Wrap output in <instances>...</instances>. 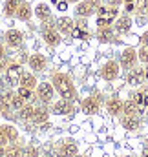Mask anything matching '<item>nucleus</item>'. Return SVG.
<instances>
[{
    "label": "nucleus",
    "mask_w": 148,
    "mask_h": 157,
    "mask_svg": "<svg viewBox=\"0 0 148 157\" xmlns=\"http://www.w3.org/2000/svg\"><path fill=\"white\" fill-rule=\"evenodd\" d=\"M130 99H134L143 110H146L148 108V88H141V90L134 91V93L130 95Z\"/></svg>",
    "instance_id": "nucleus-27"
},
{
    "label": "nucleus",
    "mask_w": 148,
    "mask_h": 157,
    "mask_svg": "<svg viewBox=\"0 0 148 157\" xmlns=\"http://www.w3.org/2000/svg\"><path fill=\"white\" fill-rule=\"evenodd\" d=\"M95 39L99 40L101 44H110V42H113V39H115V29H113V26H101V28H97Z\"/></svg>",
    "instance_id": "nucleus-23"
},
{
    "label": "nucleus",
    "mask_w": 148,
    "mask_h": 157,
    "mask_svg": "<svg viewBox=\"0 0 148 157\" xmlns=\"http://www.w3.org/2000/svg\"><path fill=\"white\" fill-rule=\"evenodd\" d=\"M24 104H26V101H24V99H22V97L17 93V90H15V93H13V99H11V108H13L15 112H18V110H20Z\"/></svg>",
    "instance_id": "nucleus-35"
},
{
    "label": "nucleus",
    "mask_w": 148,
    "mask_h": 157,
    "mask_svg": "<svg viewBox=\"0 0 148 157\" xmlns=\"http://www.w3.org/2000/svg\"><path fill=\"white\" fill-rule=\"evenodd\" d=\"M79 154V144L73 139H62L57 144V155L60 157H73Z\"/></svg>",
    "instance_id": "nucleus-15"
},
{
    "label": "nucleus",
    "mask_w": 148,
    "mask_h": 157,
    "mask_svg": "<svg viewBox=\"0 0 148 157\" xmlns=\"http://www.w3.org/2000/svg\"><path fill=\"white\" fill-rule=\"evenodd\" d=\"M4 44L11 49H18L24 46V33L17 28H11L4 33Z\"/></svg>",
    "instance_id": "nucleus-11"
},
{
    "label": "nucleus",
    "mask_w": 148,
    "mask_h": 157,
    "mask_svg": "<svg viewBox=\"0 0 148 157\" xmlns=\"http://www.w3.org/2000/svg\"><path fill=\"white\" fill-rule=\"evenodd\" d=\"M7 86H9V84H7L6 77H4V75H0V93H2V91H6V90H7Z\"/></svg>",
    "instance_id": "nucleus-39"
},
{
    "label": "nucleus",
    "mask_w": 148,
    "mask_h": 157,
    "mask_svg": "<svg viewBox=\"0 0 148 157\" xmlns=\"http://www.w3.org/2000/svg\"><path fill=\"white\" fill-rule=\"evenodd\" d=\"M141 157H148V146L143 148V152H141Z\"/></svg>",
    "instance_id": "nucleus-43"
},
{
    "label": "nucleus",
    "mask_w": 148,
    "mask_h": 157,
    "mask_svg": "<svg viewBox=\"0 0 148 157\" xmlns=\"http://www.w3.org/2000/svg\"><path fill=\"white\" fill-rule=\"evenodd\" d=\"M40 157H53V155H49V154H48V155H40Z\"/></svg>",
    "instance_id": "nucleus-47"
},
{
    "label": "nucleus",
    "mask_w": 148,
    "mask_h": 157,
    "mask_svg": "<svg viewBox=\"0 0 148 157\" xmlns=\"http://www.w3.org/2000/svg\"><path fill=\"white\" fill-rule=\"evenodd\" d=\"M101 0H80L79 4H75V17L77 18H90L93 15H97V9L101 7Z\"/></svg>",
    "instance_id": "nucleus-3"
},
{
    "label": "nucleus",
    "mask_w": 148,
    "mask_h": 157,
    "mask_svg": "<svg viewBox=\"0 0 148 157\" xmlns=\"http://www.w3.org/2000/svg\"><path fill=\"white\" fill-rule=\"evenodd\" d=\"M137 62H139V57H137V49H135V48L128 46V48H124V49L119 53V64H121L123 70L128 71V70L135 68Z\"/></svg>",
    "instance_id": "nucleus-9"
},
{
    "label": "nucleus",
    "mask_w": 148,
    "mask_h": 157,
    "mask_svg": "<svg viewBox=\"0 0 148 157\" xmlns=\"http://www.w3.org/2000/svg\"><path fill=\"white\" fill-rule=\"evenodd\" d=\"M7 64H9V60H0V75H4V73H6Z\"/></svg>",
    "instance_id": "nucleus-40"
},
{
    "label": "nucleus",
    "mask_w": 148,
    "mask_h": 157,
    "mask_svg": "<svg viewBox=\"0 0 148 157\" xmlns=\"http://www.w3.org/2000/svg\"><path fill=\"white\" fill-rule=\"evenodd\" d=\"M49 2H51V4H55V6H57V2H59V0H49Z\"/></svg>",
    "instance_id": "nucleus-45"
},
{
    "label": "nucleus",
    "mask_w": 148,
    "mask_h": 157,
    "mask_svg": "<svg viewBox=\"0 0 148 157\" xmlns=\"http://www.w3.org/2000/svg\"><path fill=\"white\" fill-rule=\"evenodd\" d=\"M49 106H46V104H40V106H35V112H33V119H31V122L33 124H46L48 122V119H49Z\"/></svg>",
    "instance_id": "nucleus-24"
},
{
    "label": "nucleus",
    "mask_w": 148,
    "mask_h": 157,
    "mask_svg": "<svg viewBox=\"0 0 148 157\" xmlns=\"http://www.w3.org/2000/svg\"><path fill=\"white\" fill-rule=\"evenodd\" d=\"M33 112H35V104H33V102H26V104L17 112V115H18L20 121H24V122H31Z\"/></svg>",
    "instance_id": "nucleus-28"
},
{
    "label": "nucleus",
    "mask_w": 148,
    "mask_h": 157,
    "mask_svg": "<svg viewBox=\"0 0 148 157\" xmlns=\"http://www.w3.org/2000/svg\"><path fill=\"white\" fill-rule=\"evenodd\" d=\"M99 75L103 80H106V82H113V80H117L119 75H121V64H119V60H106L103 66H101V70H99Z\"/></svg>",
    "instance_id": "nucleus-8"
},
{
    "label": "nucleus",
    "mask_w": 148,
    "mask_h": 157,
    "mask_svg": "<svg viewBox=\"0 0 148 157\" xmlns=\"http://www.w3.org/2000/svg\"><path fill=\"white\" fill-rule=\"evenodd\" d=\"M53 24H55V28L60 31L62 37L72 35V31H73V28H75V20L72 18V17H66V15H60Z\"/></svg>",
    "instance_id": "nucleus-18"
},
{
    "label": "nucleus",
    "mask_w": 148,
    "mask_h": 157,
    "mask_svg": "<svg viewBox=\"0 0 148 157\" xmlns=\"http://www.w3.org/2000/svg\"><path fill=\"white\" fill-rule=\"evenodd\" d=\"M28 68L33 73H42L48 68V57L44 53H31L28 57Z\"/></svg>",
    "instance_id": "nucleus-13"
},
{
    "label": "nucleus",
    "mask_w": 148,
    "mask_h": 157,
    "mask_svg": "<svg viewBox=\"0 0 148 157\" xmlns=\"http://www.w3.org/2000/svg\"><path fill=\"white\" fill-rule=\"evenodd\" d=\"M33 15L37 17L40 22H51V18H53V9H51V6H49L48 2H40V4L35 6Z\"/></svg>",
    "instance_id": "nucleus-20"
},
{
    "label": "nucleus",
    "mask_w": 148,
    "mask_h": 157,
    "mask_svg": "<svg viewBox=\"0 0 148 157\" xmlns=\"http://www.w3.org/2000/svg\"><path fill=\"white\" fill-rule=\"evenodd\" d=\"M15 18H18L20 22H29V20L33 18V6H31L28 0H20Z\"/></svg>",
    "instance_id": "nucleus-21"
},
{
    "label": "nucleus",
    "mask_w": 148,
    "mask_h": 157,
    "mask_svg": "<svg viewBox=\"0 0 148 157\" xmlns=\"http://www.w3.org/2000/svg\"><path fill=\"white\" fill-rule=\"evenodd\" d=\"M6 154V144H0V157H4Z\"/></svg>",
    "instance_id": "nucleus-42"
},
{
    "label": "nucleus",
    "mask_w": 148,
    "mask_h": 157,
    "mask_svg": "<svg viewBox=\"0 0 148 157\" xmlns=\"http://www.w3.org/2000/svg\"><path fill=\"white\" fill-rule=\"evenodd\" d=\"M143 112H146V110H143L134 99H126L123 102V113L124 115H141Z\"/></svg>",
    "instance_id": "nucleus-26"
},
{
    "label": "nucleus",
    "mask_w": 148,
    "mask_h": 157,
    "mask_svg": "<svg viewBox=\"0 0 148 157\" xmlns=\"http://www.w3.org/2000/svg\"><path fill=\"white\" fill-rule=\"evenodd\" d=\"M0 132H2V141L4 144H9V143H17L20 139V133L17 130V126L13 122H4L0 124Z\"/></svg>",
    "instance_id": "nucleus-17"
},
{
    "label": "nucleus",
    "mask_w": 148,
    "mask_h": 157,
    "mask_svg": "<svg viewBox=\"0 0 148 157\" xmlns=\"http://www.w3.org/2000/svg\"><path fill=\"white\" fill-rule=\"evenodd\" d=\"M146 115H148V108H146Z\"/></svg>",
    "instance_id": "nucleus-49"
},
{
    "label": "nucleus",
    "mask_w": 148,
    "mask_h": 157,
    "mask_svg": "<svg viewBox=\"0 0 148 157\" xmlns=\"http://www.w3.org/2000/svg\"><path fill=\"white\" fill-rule=\"evenodd\" d=\"M141 44H145V46H148V29L146 31H143V35H141Z\"/></svg>",
    "instance_id": "nucleus-41"
},
{
    "label": "nucleus",
    "mask_w": 148,
    "mask_h": 157,
    "mask_svg": "<svg viewBox=\"0 0 148 157\" xmlns=\"http://www.w3.org/2000/svg\"><path fill=\"white\" fill-rule=\"evenodd\" d=\"M57 157H60V155H57Z\"/></svg>",
    "instance_id": "nucleus-50"
},
{
    "label": "nucleus",
    "mask_w": 148,
    "mask_h": 157,
    "mask_svg": "<svg viewBox=\"0 0 148 157\" xmlns=\"http://www.w3.org/2000/svg\"><path fill=\"white\" fill-rule=\"evenodd\" d=\"M51 84H53V88H55V91H57V95H59L60 99H68V101H73V102L79 99L77 88H75L73 80H72V77H70L68 73H64V71H55V73L51 75Z\"/></svg>",
    "instance_id": "nucleus-1"
},
{
    "label": "nucleus",
    "mask_w": 148,
    "mask_h": 157,
    "mask_svg": "<svg viewBox=\"0 0 148 157\" xmlns=\"http://www.w3.org/2000/svg\"><path fill=\"white\" fill-rule=\"evenodd\" d=\"M22 71H24V70H22V62H18V60L9 62L7 68H6V73H4L7 84H9V86H18V78L22 75Z\"/></svg>",
    "instance_id": "nucleus-12"
},
{
    "label": "nucleus",
    "mask_w": 148,
    "mask_h": 157,
    "mask_svg": "<svg viewBox=\"0 0 148 157\" xmlns=\"http://www.w3.org/2000/svg\"><path fill=\"white\" fill-rule=\"evenodd\" d=\"M17 93L26 101V102H33L37 99L35 95V90H29V88H24V86H17Z\"/></svg>",
    "instance_id": "nucleus-31"
},
{
    "label": "nucleus",
    "mask_w": 148,
    "mask_h": 157,
    "mask_svg": "<svg viewBox=\"0 0 148 157\" xmlns=\"http://www.w3.org/2000/svg\"><path fill=\"white\" fill-rule=\"evenodd\" d=\"M13 93H15V90H9V88L0 93V117L7 119V121H17V119H18L17 112L11 108Z\"/></svg>",
    "instance_id": "nucleus-4"
},
{
    "label": "nucleus",
    "mask_w": 148,
    "mask_h": 157,
    "mask_svg": "<svg viewBox=\"0 0 148 157\" xmlns=\"http://www.w3.org/2000/svg\"><path fill=\"white\" fill-rule=\"evenodd\" d=\"M7 46L4 42H0V60H7Z\"/></svg>",
    "instance_id": "nucleus-36"
},
{
    "label": "nucleus",
    "mask_w": 148,
    "mask_h": 157,
    "mask_svg": "<svg viewBox=\"0 0 148 157\" xmlns=\"http://www.w3.org/2000/svg\"><path fill=\"white\" fill-rule=\"evenodd\" d=\"M137 57H139V62H141V64L148 66V46L141 44V46L137 48Z\"/></svg>",
    "instance_id": "nucleus-34"
},
{
    "label": "nucleus",
    "mask_w": 148,
    "mask_h": 157,
    "mask_svg": "<svg viewBox=\"0 0 148 157\" xmlns=\"http://www.w3.org/2000/svg\"><path fill=\"white\" fill-rule=\"evenodd\" d=\"M20 155H22V144L18 141L6 144V154H4V157H20Z\"/></svg>",
    "instance_id": "nucleus-30"
},
{
    "label": "nucleus",
    "mask_w": 148,
    "mask_h": 157,
    "mask_svg": "<svg viewBox=\"0 0 148 157\" xmlns=\"http://www.w3.org/2000/svg\"><path fill=\"white\" fill-rule=\"evenodd\" d=\"M20 157H40V150L35 144H26V146H22V155Z\"/></svg>",
    "instance_id": "nucleus-33"
},
{
    "label": "nucleus",
    "mask_w": 148,
    "mask_h": 157,
    "mask_svg": "<svg viewBox=\"0 0 148 157\" xmlns=\"http://www.w3.org/2000/svg\"><path fill=\"white\" fill-rule=\"evenodd\" d=\"M126 82L130 84V86H143L145 82H146V68H132V70H128V73H126Z\"/></svg>",
    "instance_id": "nucleus-16"
},
{
    "label": "nucleus",
    "mask_w": 148,
    "mask_h": 157,
    "mask_svg": "<svg viewBox=\"0 0 148 157\" xmlns=\"http://www.w3.org/2000/svg\"><path fill=\"white\" fill-rule=\"evenodd\" d=\"M119 157H128V155H119Z\"/></svg>",
    "instance_id": "nucleus-48"
},
{
    "label": "nucleus",
    "mask_w": 148,
    "mask_h": 157,
    "mask_svg": "<svg viewBox=\"0 0 148 157\" xmlns=\"http://www.w3.org/2000/svg\"><path fill=\"white\" fill-rule=\"evenodd\" d=\"M18 4L20 0H6L4 6H2V13L6 18H13L17 15V9H18Z\"/></svg>",
    "instance_id": "nucleus-29"
},
{
    "label": "nucleus",
    "mask_w": 148,
    "mask_h": 157,
    "mask_svg": "<svg viewBox=\"0 0 148 157\" xmlns=\"http://www.w3.org/2000/svg\"><path fill=\"white\" fill-rule=\"evenodd\" d=\"M68 6H70V4H68L66 0H59V2H57V9H59V11H62V13L68 9Z\"/></svg>",
    "instance_id": "nucleus-37"
},
{
    "label": "nucleus",
    "mask_w": 148,
    "mask_h": 157,
    "mask_svg": "<svg viewBox=\"0 0 148 157\" xmlns=\"http://www.w3.org/2000/svg\"><path fill=\"white\" fill-rule=\"evenodd\" d=\"M18 86H24V88H29V90H35L38 86V80H37V73H33L31 70L29 71H22V75L18 78Z\"/></svg>",
    "instance_id": "nucleus-25"
},
{
    "label": "nucleus",
    "mask_w": 148,
    "mask_h": 157,
    "mask_svg": "<svg viewBox=\"0 0 148 157\" xmlns=\"http://www.w3.org/2000/svg\"><path fill=\"white\" fill-rule=\"evenodd\" d=\"M123 2H124V0H104V4L113 6V7H121V6H123Z\"/></svg>",
    "instance_id": "nucleus-38"
},
{
    "label": "nucleus",
    "mask_w": 148,
    "mask_h": 157,
    "mask_svg": "<svg viewBox=\"0 0 148 157\" xmlns=\"http://www.w3.org/2000/svg\"><path fill=\"white\" fill-rule=\"evenodd\" d=\"M119 15H121L119 7H113V6H108V4L101 6L97 9V28H101V26H113V22H115V18Z\"/></svg>",
    "instance_id": "nucleus-5"
},
{
    "label": "nucleus",
    "mask_w": 148,
    "mask_h": 157,
    "mask_svg": "<svg viewBox=\"0 0 148 157\" xmlns=\"http://www.w3.org/2000/svg\"><path fill=\"white\" fill-rule=\"evenodd\" d=\"M134 26V18L128 15V13H123L115 18L113 22V29H115V35H128L130 29Z\"/></svg>",
    "instance_id": "nucleus-14"
},
{
    "label": "nucleus",
    "mask_w": 148,
    "mask_h": 157,
    "mask_svg": "<svg viewBox=\"0 0 148 157\" xmlns=\"http://www.w3.org/2000/svg\"><path fill=\"white\" fill-rule=\"evenodd\" d=\"M103 104H104L103 95H101V93H92V95H88V97L82 99L80 110H82V113H86V115H95V113L103 108Z\"/></svg>",
    "instance_id": "nucleus-6"
},
{
    "label": "nucleus",
    "mask_w": 148,
    "mask_h": 157,
    "mask_svg": "<svg viewBox=\"0 0 148 157\" xmlns=\"http://www.w3.org/2000/svg\"><path fill=\"white\" fill-rule=\"evenodd\" d=\"M49 112L51 115H70L75 112V102L73 101H68V99H59V101H53L51 106H49Z\"/></svg>",
    "instance_id": "nucleus-10"
},
{
    "label": "nucleus",
    "mask_w": 148,
    "mask_h": 157,
    "mask_svg": "<svg viewBox=\"0 0 148 157\" xmlns=\"http://www.w3.org/2000/svg\"><path fill=\"white\" fill-rule=\"evenodd\" d=\"M66 2H68V4H79L80 0H66Z\"/></svg>",
    "instance_id": "nucleus-44"
},
{
    "label": "nucleus",
    "mask_w": 148,
    "mask_h": 157,
    "mask_svg": "<svg viewBox=\"0 0 148 157\" xmlns=\"http://www.w3.org/2000/svg\"><path fill=\"white\" fill-rule=\"evenodd\" d=\"M123 99L121 97H110L106 102H104V108H106V112L110 113L111 117H119V115H123Z\"/></svg>",
    "instance_id": "nucleus-22"
},
{
    "label": "nucleus",
    "mask_w": 148,
    "mask_h": 157,
    "mask_svg": "<svg viewBox=\"0 0 148 157\" xmlns=\"http://www.w3.org/2000/svg\"><path fill=\"white\" fill-rule=\"evenodd\" d=\"M73 157H84V155H80V154H77V155H73Z\"/></svg>",
    "instance_id": "nucleus-46"
},
{
    "label": "nucleus",
    "mask_w": 148,
    "mask_h": 157,
    "mask_svg": "<svg viewBox=\"0 0 148 157\" xmlns=\"http://www.w3.org/2000/svg\"><path fill=\"white\" fill-rule=\"evenodd\" d=\"M35 95H37V101L40 102V104L49 106V104L53 102V99H55L57 91H55V88H53L51 80H48V82H38V86L35 88Z\"/></svg>",
    "instance_id": "nucleus-7"
},
{
    "label": "nucleus",
    "mask_w": 148,
    "mask_h": 157,
    "mask_svg": "<svg viewBox=\"0 0 148 157\" xmlns=\"http://www.w3.org/2000/svg\"><path fill=\"white\" fill-rule=\"evenodd\" d=\"M119 122H121V126L124 128V130H128V132H137L139 128H141V124H143V121H141V115H119Z\"/></svg>",
    "instance_id": "nucleus-19"
},
{
    "label": "nucleus",
    "mask_w": 148,
    "mask_h": 157,
    "mask_svg": "<svg viewBox=\"0 0 148 157\" xmlns=\"http://www.w3.org/2000/svg\"><path fill=\"white\" fill-rule=\"evenodd\" d=\"M70 37H73V39H88L90 37V31L86 29V24L75 22V28H73V31H72Z\"/></svg>",
    "instance_id": "nucleus-32"
},
{
    "label": "nucleus",
    "mask_w": 148,
    "mask_h": 157,
    "mask_svg": "<svg viewBox=\"0 0 148 157\" xmlns=\"http://www.w3.org/2000/svg\"><path fill=\"white\" fill-rule=\"evenodd\" d=\"M40 39L42 42L48 46V48H57V46H60V42H62V35H60V31L55 28V24H51V22H42V26H40Z\"/></svg>",
    "instance_id": "nucleus-2"
}]
</instances>
